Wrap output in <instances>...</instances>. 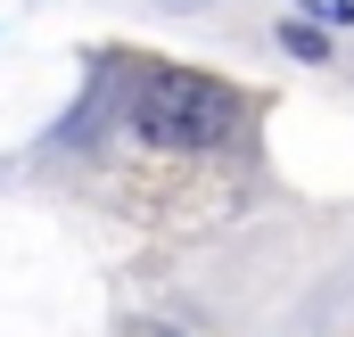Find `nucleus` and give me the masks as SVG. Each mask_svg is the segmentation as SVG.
Listing matches in <instances>:
<instances>
[{
  "instance_id": "nucleus-1",
  "label": "nucleus",
  "mask_w": 354,
  "mask_h": 337,
  "mask_svg": "<svg viewBox=\"0 0 354 337\" xmlns=\"http://www.w3.org/2000/svg\"><path fill=\"white\" fill-rule=\"evenodd\" d=\"M231 115H239V99L214 75H189V66H157L132 90V132L149 148H214L231 132Z\"/></svg>"
},
{
  "instance_id": "nucleus-2",
  "label": "nucleus",
  "mask_w": 354,
  "mask_h": 337,
  "mask_svg": "<svg viewBox=\"0 0 354 337\" xmlns=\"http://www.w3.org/2000/svg\"><path fill=\"white\" fill-rule=\"evenodd\" d=\"M297 8H305V17H322V25H346V17H354V0H297Z\"/></svg>"
}]
</instances>
